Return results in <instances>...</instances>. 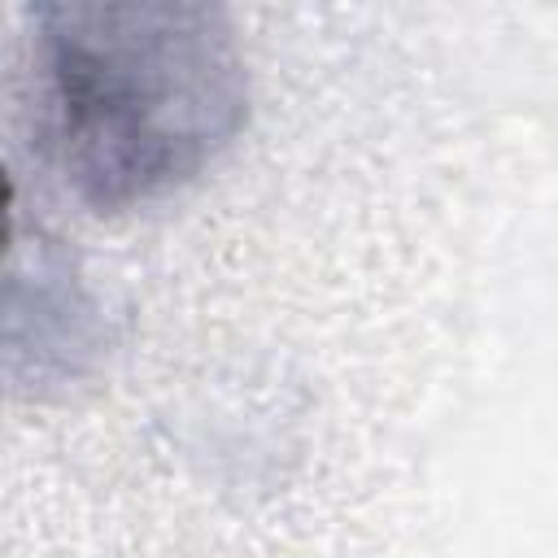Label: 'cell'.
<instances>
[{"label": "cell", "mask_w": 558, "mask_h": 558, "mask_svg": "<svg viewBox=\"0 0 558 558\" xmlns=\"http://www.w3.org/2000/svg\"><path fill=\"white\" fill-rule=\"evenodd\" d=\"M105 349L100 301L83 283L74 257L48 231L9 214V301L4 366L17 388H61L83 379Z\"/></svg>", "instance_id": "2"}, {"label": "cell", "mask_w": 558, "mask_h": 558, "mask_svg": "<svg viewBox=\"0 0 558 558\" xmlns=\"http://www.w3.org/2000/svg\"><path fill=\"white\" fill-rule=\"evenodd\" d=\"M26 17L35 161L96 214L179 192L248 122V70L218 9L52 0Z\"/></svg>", "instance_id": "1"}]
</instances>
